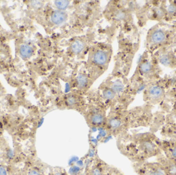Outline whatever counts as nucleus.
<instances>
[{
  "mask_svg": "<svg viewBox=\"0 0 176 175\" xmlns=\"http://www.w3.org/2000/svg\"><path fill=\"white\" fill-rule=\"evenodd\" d=\"M176 7L174 5H170L168 7L167 10L170 13H173L176 11Z\"/></svg>",
  "mask_w": 176,
  "mask_h": 175,
  "instance_id": "6ab92c4d",
  "label": "nucleus"
},
{
  "mask_svg": "<svg viewBox=\"0 0 176 175\" xmlns=\"http://www.w3.org/2000/svg\"><path fill=\"white\" fill-rule=\"evenodd\" d=\"M172 155H173V157L176 158V148H174L172 151Z\"/></svg>",
  "mask_w": 176,
  "mask_h": 175,
  "instance_id": "412c9836",
  "label": "nucleus"
},
{
  "mask_svg": "<svg viewBox=\"0 0 176 175\" xmlns=\"http://www.w3.org/2000/svg\"><path fill=\"white\" fill-rule=\"evenodd\" d=\"M108 175H124V174L117 168L112 166Z\"/></svg>",
  "mask_w": 176,
  "mask_h": 175,
  "instance_id": "2eb2a0df",
  "label": "nucleus"
},
{
  "mask_svg": "<svg viewBox=\"0 0 176 175\" xmlns=\"http://www.w3.org/2000/svg\"><path fill=\"white\" fill-rule=\"evenodd\" d=\"M69 1H65V0H62V1H55V4L57 8L61 10H65L68 6L69 4Z\"/></svg>",
  "mask_w": 176,
  "mask_h": 175,
  "instance_id": "ddd939ff",
  "label": "nucleus"
},
{
  "mask_svg": "<svg viewBox=\"0 0 176 175\" xmlns=\"http://www.w3.org/2000/svg\"><path fill=\"white\" fill-rule=\"evenodd\" d=\"M28 175H42V174L38 169H33L29 172Z\"/></svg>",
  "mask_w": 176,
  "mask_h": 175,
  "instance_id": "f3484780",
  "label": "nucleus"
},
{
  "mask_svg": "<svg viewBox=\"0 0 176 175\" xmlns=\"http://www.w3.org/2000/svg\"><path fill=\"white\" fill-rule=\"evenodd\" d=\"M151 64L148 62H145L141 64V65L140 66V69L142 72L144 73H148L151 70Z\"/></svg>",
  "mask_w": 176,
  "mask_h": 175,
  "instance_id": "4468645a",
  "label": "nucleus"
},
{
  "mask_svg": "<svg viewBox=\"0 0 176 175\" xmlns=\"http://www.w3.org/2000/svg\"><path fill=\"white\" fill-rule=\"evenodd\" d=\"M146 175H164V173L162 171L160 170H155V171H152L148 173Z\"/></svg>",
  "mask_w": 176,
  "mask_h": 175,
  "instance_id": "a211bd4d",
  "label": "nucleus"
},
{
  "mask_svg": "<svg viewBox=\"0 0 176 175\" xmlns=\"http://www.w3.org/2000/svg\"><path fill=\"white\" fill-rule=\"evenodd\" d=\"M110 88L114 91L116 96L117 95L121 94L123 92L125 88L122 82L120 80H116L111 84Z\"/></svg>",
  "mask_w": 176,
  "mask_h": 175,
  "instance_id": "39448f33",
  "label": "nucleus"
},
{
  "mask_svg": "<svg viewBox=\"0 0 176 175\" xmlns=\"http://www.w3.org/2000/svg\"><path fill=\"white\" fill-rule=\"evenodd\" d=\"M149 95L152 97L157 98L162 95L163 94V90L162 88L158 86H152L149 90Z\"/></svg>",
  "mask_w": 176,
  "mask_h": 175,
  "instance_id": "9d476101",
  "label": "nucleus"
},
{
  "mask_svg": "<svg viewBox=\"0 0 176 175\" xmlns=\"http://www.w3.org/2000/svg\"><path fill=\"white\" fill-rule=\"evenodd\" d=\"M111 167L98 156H95L86 167L84 175H108Z\"/></svg>",
  "mask_w": 176,
  "mask_h": 175,
  "instance_id": "f257e3e1",
  "label": "nucleus"
},
{
  "mask_svg": "<svg viewBox=\"0 0 176 175\" xmlns=\"http://www.w3.org/2000/svg\"><path fill=\"white\" fill-rule=\"evenodd\" d=\"M103 97L108 100H112L115 98L116 95L114 91L110 88H106L102 91Z\"/></svg>",
  "mask_w": 176,
  "mask_h": 175,
  "instance_id": "9b49d317",
  "label": "nucleus"
},
{
  "mask_svg": "<svg viewBox=\"0 0 176 175\" xmlns=\"http://www.w3.org/2000/svg\"><path fill=\"white\" fill-rule=\"evenodd\" d=\"M48 175H69L67 170L61 167H53L50 169Z\"/></svg>",
  "mask_w": 176,
  "mask_h": 175,
  "instance_id": "1a4fd4ad",
  "label": "nucleus"
},
{
  "mask_svg": "<svg viewBox=\"0 0 176 175\" xmlns=\"http://www.w3.org/2000/svg\"><path fill=\"white\" fill-rule=\"evenodd\" d=\"M20 53L23 57L29 58L32 56L33 50L30 46L26 44L21 45L20 48Z\"/></svg>",
  "mask_w": 176,
  "mask_h": 175,
  "instance_id": "423d86ee",
  "label": "nucleus"
},
{
  "mask_svg": "<svg viewBox=\"0 0 176 175\" xmlns=\"http://www.w3.org/2000/svg\"><path fill=\"white\" fill-rule=\"evenodd\" d=\"M68 15L64 11L56 10L53 13L51 16V20L54 24H61L67 20Z\"/></svg>",
  "mask_w": 176,
  "mask_h": 175,
  "instance_id": "f03ea898",
  "label": "nucleus"
},
{
  "mask_svg": "<svg viewBox=\"0 0 176 175\" xmlns=\"http://www.w3.org/2000/svg\"><path fill=\"white\" fill-rule=\"evenodd\" d=\"M76 86L80 89L86 88L88 85V78L83 74H80L76 78Z\"/></svg>",
  "mask_w": 176,
  "mask_h": 175,
  "instance_id": "20e7f679",
  "label": "nucleus"
},
{
  "mask_svg": "<svg viewBox=\"0 0 176 175\" xmlns=\"http://www.w3.org/2000/svg\"><path fill=\"white\" fill-rule=\"evenodd\" d=\"M108 56L106 53L102 50H99L95 53L93 56V60L95 63L99 65H103L106 63Z\"/></svg>",
  "mask_w": 176,
  "mask_h": 175,
  "instance_id": "7ed1b4c3",
  "label": "nucleus"
},
{
  "mask_svg": "<svg viewBox=\"0 0 176 175\" xmlns=\"http://www.w3.org/2000/svg\"><path fill=\"white\" fill-rule=\"evenodd\" d=\"M84 47V45L83 42L80 40L75 41L72 44V51L75 54H77L80 53Z\"/></svg>",
  "mask_w": 176,
  "mask_h": 175,
  "instance_id": "0eeeda50",
  "label": "nucleus"
},
{
  "mask_svg": "<svg viewBox=\"0 0 176 175\" xmlns=\"http://www.w3.org/2000/svg\"><path fill=\"white\" fill-rule=\"evenodd\" d=\"M161 63L165 66H167L170 63L169 58L167 56H164L160 59Z\"/></svg>",
  "mask_w": 176,
  "mask_h": 175,
  "instance_id": "dca6fc26",
  "label": "nucleus"
},
{
  "mask_svg": "<svg viewBox=\"0 0 176 175\" xmlns=\"http://www.w3.org/2000/svg\"><path fill=\"white\" fill-rule=\"evenodd\" d=\"M0 175H7L6 170L2 166H0Z\"/></svg>",
  "mask_w": 176,
  "mask_h": 175,
  "instance_id": "aec40b11",
  "label": "nucleus"
},
{
  "mask_svg": "<svg viewBox=\"0 0 176 175\" xmlns=\"http://www.w3.org/2000/svg\"><path fill=\"white\" fill-rule=\"evenodd\" d=\"M165 39V34L161 30H157L154 32L152 35V40L155 43H161Z\"/></svg>",
  "mask_w": 176,
  "mask_h": 175,
  "instance_id": "6e6552de",
  "label": "nucleus"
},
{
  "mask_svg": "<svg viewBox=\"0 0 176 175\" xmlns=\"http://www.w3.org/2000/svg\"><path fill=\"white\" fill-rule=\"evenodd\" d=\"M79 100L78 98L73 95H68L66 98L65 102L68 106L71 107H74L78 105L79 103Z\"/></svg>",
  "mask_w": 176,
  "mask_h": 175,
  "instance_id": "f8f14e48",
  "label": "nucleus"
}]
</instances>
